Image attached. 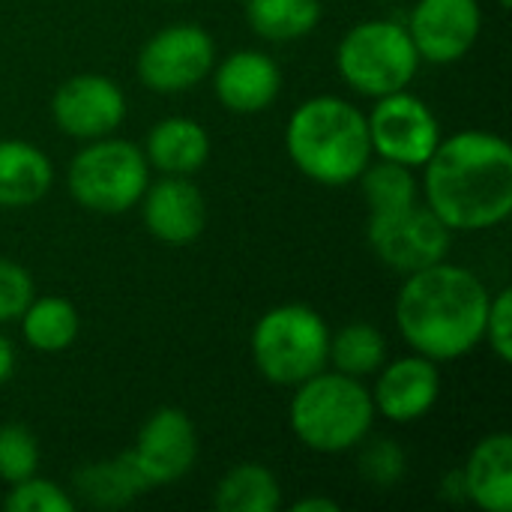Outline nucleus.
Wrapping results in <instances>:
<instances>
[{
  "label": "nucleus",
  "mask_w": 512,
  "mask_h": 512,
  "mask_svg": "<svg viewBox=\"0 0 512 512\" xmlns=\"http://www.w3.org/2000/svg\"><path fill=\"white\" fill-rule=\"evenodd\" d=\"M420 189L450 231L498 228L512 213V147L486 129L447 135L426 159Z\"/></svg>",
  "instance_id": "nucleus-1"
},
{
  "label": "nucleus",
  "mask_w": 512,
  "mask_h": 512,
  "mask_svg": "<svg viewBox=\"0 0 512 512\" xmlns=\"http://www.w3.org/2000/svg\"><path fill=\"white\" fill-rule=\"evenodd\" d=\"M489 288L447 258L405 276L396 297V327L414 354L450 363L483 345Z\"/></svg>",
  "instance_id": "nucleus-2"
},
{
  "label": "nucleus",
  "mask_w": 512,
  "mask_h": 512,
  "mask_svg": "<svg viewBox=\"0 0 512 512\" xmlns=\"http://www.w3.org/2000/svg\"><path fill=\"white\" fill-rule=\"evenodd\" d=\"M285 150L297 171L321 186L357 183L363 168L375 159L366 114L333 93L312 96L291 111Z\"/></svg>",
  "instance_id": "nucleus-3"
},
{
  "label": "nucleus",
  "mask_w": 512,
  "mask_h": 512,
  "mask_svg": "<svg viewBox=\"0 0 512 512\" xmlns=\"http://www.w3.org/2000/svg\"><path fill=\"white\" fill-rule=\"evenodd\" d=\"M372 393L360 378L321 369L294 387L288 423L297 441L315 453H345L360 447L375 423Z\"/></svg>",
  "instance_id": "nucleus-4"
},
{
  "label": "nucleus",
  "mask_w": 512,
  "mask_h": 512,
  "mask_svg": "<svg viewBox=\"0 0 512 512\" xmlns=\"http://www.w3.org/2000/svg\"><path fill=\"white\" fill-rule=\"evenodd\" d=\"M255 369L276 387H297L327 369L330 327L312 306L282 303L264 312L249 339Z\"/></svg>",
  "instance_id": "nucleus-5"
},
{
  "label": "nucleus",
  "mask_w": 512,
  "mask_h": 512,
  "mask_svg": "<svg viewBox=\"0 0 512 512\" xmlns=\"http://www.w3.org/2000/svg\"><path fill=\"white\" fill-rule=\"evenodd\" d=\"M420 63L423 60L411 42L408 27L390 18H369L354 24L336 48V69L342 81L369 99L411 87Z\"/></svg>",
  "instance_id": "nucleus-6"
},
{
  "label": "nucleus",
  "mask_w": 512,
  "mask_h": 512,
  "mask_svg": "<svg viewBox=\"0 0 512 512\" xmlns=\"http://www.w3.org/2000/svg\"><path fill=\"white\" fill-rule=\"evenodd\" d=\"M150 183V162L144 150L126 138H96L72 156L66 171V189L75 204L93 213L132 210Z\"/></svg>",
  "instance_id": "nucleus-7"
},
{
  "label": "nucleus",
  "mask_w": 512,
  "mask_h": 512,
  "mask_svg": "<svg viewBox=\"0 0 512 512\" xmlns=\"http://www.w3.org/2000/svg\"><path fill=\"white\" fill-rule=\"evenodd\" d=\"M450 234L453 231L420 201L390 213H369L366 222L369 249L384 267L402 276L444 261L450 252Z\"/></svg>",
  "instance_id": "nucleus-8"
},
{
  "label": "nucleus",
  "mask_w": 512,
  "mask_h": 512,
  "mask_svg": "<svg viewBox=\"0 0 512 512\" xmlns=\"http://www.w3.org/2000/svg\"><path fill=\"white\" fill-rule=\"evenodd\" d=\"M216 66V42L201 24H168L153 33L135 60L138 78L156 93H186Z\"/></svg>",
  "instance_id": "nucleus-9"
},
{
  "label": "nucleus",
  "mask_w": 512,
  "mask_h": 512,
  "mask_svg": "<svg viewBox=\"0 0 512 512\" xmlns=\"http://www.w3.org/2000/svg\"><path fill=\"white\" fill-rule=\"evenodd\" d=\"M366 123L372 156L408 168H423L438 141L444 138L435 111L408 87L375 99L372 111L366 114Z\"/></svg>",
  "instance_id": "nucleus-10"
},
{
  "label": "nucleus",
  "mask_w": 512,
  "mask_h": 512,
  "mask_svg": "<svg viewBox=\"0 0 512 512\" xmlns=\"http://www.w3.org/2000/svg\"><path fill=\"white\" fill-rule=\"evenodd\" d=\"M123 87L99 72H81L66 78L51 99V117L57 129L78 141H96L114 135L126 120Z\"/></svg>",
  "instance_id": "nucleus-11"
},
{
  "label": "nucleus",
  "mask_w": 512,
  "mask_h": 512,
  "mask_svg": "<svg viewBox=\"0 0 512 512\" xmlns=\"http://www.w3.org/2000/svg\"><path fill=\"white\" fill-rule=\"evenodd\" d=\"M405 27L420 60L450 66L477 45L483 12L477 0H417Z\"/></svg>",
  "instance_id": "nucleus-12"
},
{
  "label": "nucleus",
  "mask_w": 512,
  "mask_h": 512,
  "mask_svg": "<svg viewBox=\"0 0 512 512\" xmlns=\"http://www.w3.org/2000/svg\"><path fill=\"white\" fill-rule=\"evenodd\" d=\"M150 489L183 480L198 459V429L180 408L153 411L129 450Z\"/></svg>",
  "instance_id": "nucleus-13"
},
{
  "label": "nucleus",
  "mask_w": 512,
  "mask_h": 512,
  "mask_svg": "<svg viewBox=\"0 0 512 512\" xmlns=\"http://www.w3.org/2000/svg\"><path fill=\"white\" fill-rule=\"evenodd\" d=\"M369 393L375 414L399 426L417 423L441 399V369L423 354H408L393 363H384L375 372V387Z\"/></svg>",
  "instance_id": "nucleus-14"
},
{
  "label": "nucleus",
  "mask_w": 512,
  "mask_h": 512,
  "mask_svg": "<svg viewBox=\"0 0 512 512\" xmlns=\"http://www.w3.org/2000/svg\"><path fill=\"white\" fill-rule=\"evenodd\" d=\"M138 204L147 231L168 246L195 243L207 225L204 192L183 174H165L156 183H147Z\"/></svg>",
  "instance_id": "nucleus-15"
},
{
  "label": "nucleus",
  "mask_w": 512,
  "mask_h": 512,
  "mask_svg": "<svg viewBox=\"0 0 512 512\" xmlns=\"http://www.w3.org/2000/svg\"><path fill=\"white\" fill-rule=\"evenodd\" d=\"M213 72V93L222 108L234 114H261L282 93L279 63L255 48H240L228 54Z\"/></svg>",
  "instance_id": "nucleus-16"
},
{
  "label": "nucleus",
  "mask_w": 512,
  "mask_h": 512,
  "mask_svg": "<svg viewBox=\"0 0 512 512\" xmlns=\"http://www.w3.org/2000/svg\"><path fill=\"white\" fill-rule=\"evenodd\" d=\"M465 498L483 512L512 510V435L492 432L471 450L465 468Z\"/></svg>",
  "instance_id": "nucleus-17"
},
{
  "label": "nucleus",
  "mask_w": 512,
  "mask_h": 512,
  "mask_svg": "<svg viewBox=\"0 0 512 512\" xmlns=\"http://www.w3.org/2000/svg\"><path fill=\"white\" fill-rule=\"evenodd\" d=\"M54 183L51 159L30 141H0V207L21 210L39 204Z\"/></svg>",
  "instance_id": "nucleus-18"
},
{
  "label": "nucleus",
  "mask_w": 512,
  "mask_h": 512,
  "mask_svg": "<svg viewBox=\"0 0 512 512\" xmlns=\"http://www.w3.org/2000/svg\"><path fill=\"white\" fill-rule=\"evenodd\" d=\"M150 168L162 174H195L210 159V135L192 117H165L159 120L144 144Z\"/></svg>",
  "instance_id": "nucleus-19"
},
{
  "label": "nucleus",
  "mask_w": 512,
  "mask_h": 512,
  "mask_svg": "<svg viewBox=\"0 0 512 512\" xmlns=\"http://www.w3.org/2000/svg\"><path fill=\"white\" fill-rule=\"evenodd\" d=\"M78 498L96 510H120L150 492L141 468L135 465L132 453H120L105 462H93L75 474Z\"/></svg>",
  "instance_id": "nucleus-20"
},
{
  "label": "nucleus",
  "mask_w": 512,
  "mask_h": 512,
  "mask_svg": "<svg viewBox=\"0 0 512 512\" xmlns=\"http://www.w3.org/2000/svg\"><path fill=\"white\" fill-rule=\"evenodd\" d=\"M21 336L39 354H60L75 345L81 315L66 297H33L21 312Z\"/></svg>",
  "instance_id": "nucleus-21"
},
{
  "label": "nucleus",
  "mask_w": 512,
  "mask_h": 512,
  "mask_svg": "<svg viewBox=\"0 0 512 512\" xmlns=\"http://www.w3.org/2000/svg\"><path fill=\"white\" fill-rule=\"evenodd\" d=\"M213 507L219 512H276L282 507L279 477L261 462L234 465L216 483Z\"/></svg>",
  "instance_id": "nucleus-22"
},
{
  "label": "nucleus",
  "mask_w": 512,
  "mask_h": 512,
  "mask_svg": "<svg viewBox=\"0 0 512 512\" xmlns=\"http://www.w3.org/2000/svg\"><path fill=\"white\" fill-rule=\"evenodd\" d=\"M321 0H246L249 27L267 42H294L321 21Z\"/></svg>",
  "instance_id": "nucleus-23"
},
{
  "label": "nucleus",
  "mask_w": 512,
  "mask_h": 512,
  "mask_svg": "<svg viewBox=\"0 0 512 512\" xmlns=\"http://www.w3.org/2000/svg\"><path fill=\"white\" fill-rule=\"evenodd\" d=\"M387 363V339L375 324L354 321L345 324L339 333H330V354L327 366L351 378H369Z\"/></svg>",
  "instance_id": "nucleus-24"
},
{
  "label": "nucleus",
  "mask_w": 512,
  "mask_h": 512,
  "mask_svg": "<svg viewBox=\"0 0 512 512\" xmlns=\"http://www.w3.org/2000/svg\"><path fill=\"white\" fill-rule=\"evenodd\" d=\"M357 183L363 189L369 213H390L420 201V183L414 177V168L399 162H387V159L369 162L357 177Z\"/></svg>",
  "instance_id": "nucleus-25"
},
{
  "label": "nucleus",
  "mask_w": 512,
  "mask_h": 512,
  "mask_svg": "<svg viewBox=\"0 0 512 512\" xmlns=\"http://www.w3.org/2000/svg\"><path fill=\"white\" fill-rule=\"evenodd\" d=\"M36 468H39L36 435L18 423L0 426V480L12 486L24 477H33Z\"/></svg>",
  "instance_id": "nucleus-26"
},
{
  "label": "nucleus",
  "mask_w": 512,
  "mask_h": 512,
  "mask_svg": "<svg viewBox=\"0 0 512 512\" xmlns=\"http://www.w3.org/2000/svg\"><path fill=\"white\" fill-rule=\"evenodd\" d=\"M360 447L363 450H360L357 468H360V477L369 486H375V489H393V486L402 483L405 468H408V459H405V450L396 441L378 438V441L369 444V438H366Z\"/></svg>",
  "instance_id": "nucleus-27"
},
{
  "label": "nucleus",
  "mask_w": 512,
  "mask_h": 512,
  "mask_svg": "<svg viewBox=\"0 0 512 512\" xmlns=\"http://www.w3.org/2000/svg\"><path fill=\"white\" fill-rule=\"evenodd\" d=\"M3 507L9 512H72L75 498L66 495V489H60L57 483L33 474L12 483V492L6 495Z\"/></svg>",
  "instance_id": "nucleus-28"
},
{
  "label": "nucleus",
  "mask_w": 512,
  "mask_h": 512,
  "mask_svg": "<svg viewBox=\"0 0 512 512\" xmlns=\"http://www.w3.org/2000/svg\"><path fill=\"white\" fill-rule=\"evenodd\" d=\"M33 297H36L33 276L21 264L0 258V324L18 321Z\"/></svg>",
  "instance_id": "nucleus-29"
},
{
  "label": "nucleus",
  "mask_w": 512,
  "mask_h": 512,
  "mask_svg": "<svg viewBox=\"0 0 512 512\" xmlns=\"http://www.w3.org/2000/svg\"><path fill=\"white\" fill-rule=\"evenodd\" d=\"M483 342H489L492 354L501 363H512V291L504 288L498 294H492L489 300V312H486V336Z\"/></svg>",
  "instance_id": "nucleus-30"
},
{
  "label": "nucleus",
  "mask_w": 512,
  "mask_h": 512,
  "mask_svg": "<svg viewBox=\"0 0 512 512\" xmlns=\"http://www.w3.org/2000/svg\"><path fill=\"white\" fill-rule=\"evenodd\" d=\"M291 512H339V504L330 498H321V495H309V498L294 501Z\"/></svg>",
  "instance_id": "nucleus-31"
},
{
  "label": "nucleus",
  "mask_w": 512,
  "mask_h": 512,
  "mask_svg": "<svg viewBox=\"0 0 512 512\" xmlns=\"http://www.w3.org/2000/svg\"><path fill=\"white\" fill-rule=\"evenodd\" d=\"M12 372H15V348H12V342L0 333V384L9 381Z\"/></svg>",
  "instance_id": "nucleus-32"
},
{
  "label": "nucleus",
  "mask_w": 512,
  "mask_h": 512,
  "mask_svg": "<svg viewBox=\"0 0 512 512\" xmlns=\"http://www.w3.org/2000/svg\"><path fill=\"white\" fill-rule=\"evenodd\" d=\"M444 495L453 498V501H468L465 498V480H462V471H453L444 483Z\"/></svg>",
  "instance_id": "nucleus-33"
},
{
  "label": "nucleus",
  "mask_w": 512,
  "mask_h": 512,
  "mask_svg": "<svg viewBox=\"0 0 512 512\" xmlns=\"http://www.w3.org/2000/svg\"><path fill=\"white\" fill-rule=\"evenodd\" d=\"M378 3H396V0H378Z\"/></svg>",
  "instance_id": "nucleus-34"
}]
</instances>
